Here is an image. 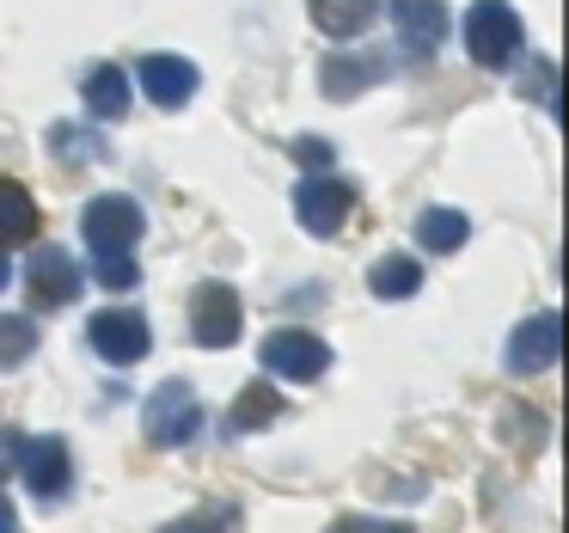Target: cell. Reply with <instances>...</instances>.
Here are the masks:
<instances>
[{"mask_svg": "<svg viewBox=\"0 0 569 533\" xmlns=\"http://www.w3.org/2000/svg\"><path fill=\"white\" fill-rule=\"evenodd\" d=\"M141 209L129 197H92L87 203V215H80V234H87V251L99 264H111V258H129L136 251V239H141Z\"/></svg>", "mask_w": 569, "mask_h": 533, "instance_id": "1", "label": "cell"}, {"mask_svg": "<svg viewBox=\"0 0 569 533\" xmlns=\"http://www.w3.org/2000/svg\"><path fill=\"white\" fill-rule=\"evenodd\" d=\"M466 50L478 68H508L520 50V13L508 0H471L466 13Z\"/></svg>", "mask_w": 569, "mask_h": 533, "instance_id": "2", "label": "cell"}, {"mask_svg": "<svg viewBox=\"0 0 569 533\" xmlns=\"http://www.w3.org/2000/svg\"><path fill=\"white\" fill-rule=\"evenodd\" d=\"M141 430H148L153 447H184L190 435L202 430V405L197 393H190L184 381H166L148 393V405H141Z\"/></svg>", "mask_w": 569, "mask_h": 533, "instance_id": "3", "label": "cell"}, {"mask_svg": "<svg viewBox=\"0 0 569 533\" xmlns=\"http://www.w3.org/2000/svg\"><path fill=\"white\" fill-rule=\"evenodd\" d=\"M349 209H356V190H349L337 172H319V178H300L295 185V215H300V227L319 234V239L343 234Z\"/></svg>", "mask_w": 569, "mask_h": 533, "instance_id": "4", "label": "cell"}, {"mask_svg": "<svg viewBox=\"0 0 569 533\" xmlns=\"http://www.w3.org/2000/svg\"><path fill=\"white\" fill-rule=\"evenodd\" d=\"M87 337H92V349H99L104 362H117V368H136V362L153 349L148 319H141V313H129V307H104V313H92Z\"/></svg>", "mask_w": 569, "mask_h": 533, "instance_id": "5", "label": "cell"}, {"mask_svg": "<svg viewBox=\"0 0 569 533\" xmlns=\"http://www.w3.org/2000/svg\"><path fill=\"white\" fill-rule=\"evenodd\" d=\"M263 368L282 374V381H319L331 368V349H325V337L300 332V325H282V332L263 337Z\"/></svg>", "mask_w": 569, "mask_h": 533, "instance_id": "6", "label": "cell"}, {"mask_svg": "<svg viewBox=\"0 0 569 533\" xmlns=\"http://www.w3.org/2000/svg\"><path fill=\"white\" fill-rule=\"evenodd\" d=\"M239 295H233V283H202L197 295H190V332H197V344L202 349H227V344H239Z\"/></svg>", "mask_w": 569, "mask_h": 533, "instance_id": "7", "label": "cell"}, {"mask_svg": "<svg viewBox=\"0 0 569 533\" xmlns=\"http://www.w3.org/2000/svg\"><path fill=\"white\" fill-rule=\"evenodd\" d=\"M80 283H87V276L74 270V258H68L62 246H38V251H31L26 295H31V307H38V313H56V307H68V300L80 295Z\"/></svg>", "mask_w": 569, "mask_h": 533, "instance_id": "8", "label": "cell"}, {"mask_svg": "<svg viewBox=\"0 0 569 533\" xmlns=\"http://www.w3.org/2000/svg\"><path fill=\"white\" fill-rule=\"evenodd\" d=\"M19 472H26L31 496L56 503V496L68 491V478H74V460H68V442H56V435H31V442H19Z\"/></svg>", "mask_w": 569, "mask_h": 533, "instance_id": "9", "label": "cell"}, {"mask_svg": "<svg viewBox=\"0 0 569 533\" xmlns=\"http://www.w3.org/2000/svg\"><path fill=\"white\" fill-rule=\"evenodd\" d=\"M557 349H563V319L557 313H532L508 337V374H545L557 362Z\"/></svg>", "mask_w": 569, "mask_h": 533, "instance_id": "10", "label": "cell"}, {"mask_svg": "<svg viewBox=\"0 0 569 533\" xmlns=\"http://www.w3.org/2000/svg\"><path fill=\"white\" fill-rule=\"evenodd\" d=\"M136 80H141V92H148L160 111H178V105H190L197 99V62H184V56H141V68H136Z\"/></svg>", "mask_w": 569, "mask_h": 533, "instance_id": "11", "label": "cell"}, {"mask_svg": "<svg viewBox=\"0 0 569 533\" xmlns=\"http://www.w3.org/2000/svg\"><path fill=\"white\" fill-rule=\"evenodd\" d=\"M392 26L410 56H435L447 38V7L441 0H392Z\"/></svg>", "mask_w": 569, "mask_h": 533, "instance_id": "12", "label": "cell"}, {"mask_svg": "<svg viewBox=\"0 0 569 533\" xmlns=\"http://www.w3.org/2000/svg\"><path fill=\"white\" fill-rule=\"evenodd\" d=\"M43 234V209L19 178H0V251L7 246H31Z\"/></svg>", "mask_w": 569, "mask_h": 533, "instance_id": "13", "label": "cell"}, {"mask_svg": "<svg viewBox=\"0 0 569 533\" xmlns=\"http://www.w3.org/2000/svg\"><path fill=\"white\" fill-rule=\"evenodd\" d=\"M307 13H312V26H319L325 38L349 43V38H361V31L373 26L380 0H307Z\"/></svg>", "mask_w": 569, "mask_h": 533, "instance_id": "14", "label": "cell"}, {"mask_svg": "<svg viewBox=\"0 0 569 533\" xmlns=\"http://www.w3.org/2000/svg\"><path fill=\"white\" fill-rule=\"evenodd\" d=\"M129 99H136V92H129V75H123V68L99 62V68L87 75V111H92V117H104V124H117V117L129 111Z\"/></svg>", "mask_w": 569, "mask_h": 533, "instance_id": "15", "label": "cell"}, {"mask_svg": "<svg viewBox=\"0 0 569 533\" xmlns=\"http://www.w3.org/2000/svg\"><path fill=\"white\" fill-rule=\"evenodd\" d=\"M270 417H282V393H276L270 381H251L246 393L233 398V411H227V430H233V435H251V430H263Z\"/></svg>", "mask_w": 569, "mask_h": 533, "instance_id": "16", "label": "cell"}, {"mask_svg": "<svg viewBox=\"0 0 569 533\" xmlns=\"http://www.w3.org/2000/svg\"><path fill=\"white\" fill-rule=\"evenodd\" d=\"M466 234H471V221H466L459 209H422V215H417V246L435 251V258L459 251V246H466Z\"/></svg>", "mask_w": 569, "mask_h": 533, "instance_id": "17", "label": "cell"}, {"mask_svg": "<svg viewBox=\"0 0 569 533\" xmlns=\"http://www.w3.org/2000/svg\"><path fill=\"white\" fill-rule=\"evenodd\" d=\"M380 75H386V62H373V56H361V62H349V56H325V68H319V80H325L331 99H356V92L373 87Z\"/></svg>", "mask_w": 569, "mask_h": 533, "instance_id": "18", "label": "cell"}, {"mask_svg": "<svg viewBox=\"0 0 569 533\" xmlns=\"http://www.w3.org/2000/svg\"><path fill=\"white\" fill-rule=\"evenodd\" d=\"M368 288H373L380 300H410V295L422 288V264H417V258H380V264L368 270Z\"/></svg>", "mask_w": 569, "mask_h": 533, "instance_id": "19", "label": "cell"}, {"mask_svg": "<svg viewBox=\"0 0 569 533\" xmlns=\"http://www.w3.org/2000/svg\"><path fill=\"white\" fill-rule=\"evenodd\" d=\"M31 349H38V325L19 313H0V368H19Z\"/></svg>", "mask_w": 569, "mask_h": 533, "instance_id": "20", "label": "cell"}, {"mask_svg": "<svg viewBox=\"0 0 569 533\" xmlns=\"http://www.w3.org/2000/svg\"><path fill=\"white\" fill-rule=\"evenodd\" d=\"M288 154H295L300 166H307V178H319V172H331V148H325L319 136H300V141H288Z\"/></svg>", "mask_w": 569, "mask_h": 533, "instance_id": "21", "label": "cell"}, {"mask_svg": "<svg viewBox=\"0 0 569 533\" xmlns=\"http://www.w3.org/2000/svg\"><path fill=\"white\" fill-rule=\"evenodd\" d=\"M99 283H104V288H136V283H141L136 258H111V264H99Z\"/></svg>", "mask_w": 569, "mask_h": 533, "instance_id": "22", "label": "cell"}, {"mask_svg": "<svg viewBox=\"0 0 569 533\" xmlns=\"http://www.w3.org/2000/svg\"><path fill=\"white\" fill-rule=\"evenodd\" d=\"M331 533H417V527H405V521H356L349 515V521H337Z\"/></svg>", "mask_w": 569, "mask_h": 533, "instance_id": "23", "label": "cell"}, {"mask_svg": "<svg viewBox=\"0 0 569 533\" xmlns=\"http://www.w3.org/2000/svg\"><path fill=\"white\" fill-rule=\"evenodd\" d=\"M0 533H13V503L0 496Z\"/></svg>", "mask_w": 569, "mask_h": 533, "instance_id": "24", "label": "cell"}, {"mask_svg": "<svg viewBox=\"0 0 569 533\" xmlns=\"http://www.w3.org/2000/svg\"><path fill=\"white\" fill-rule=\"evenodd\" d=\"M13 283V264H7V251H0V288Z\"/></svg>", "mask_w": 569, "mask_h": 533, "instance_id": "25", "label": "cell"}]
</instances>
